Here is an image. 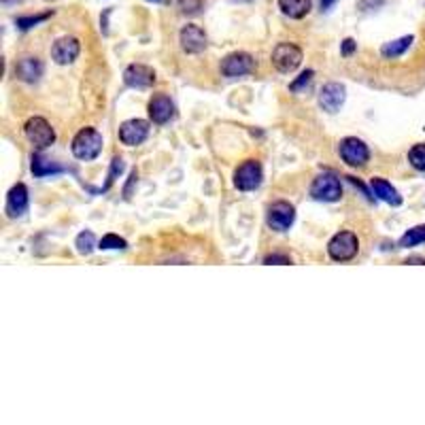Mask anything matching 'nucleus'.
Here are the masks:
<instances>
[{
  "label": "nucleus",
  "instance_id": "cd10ccee",
  "mask_svg": "<svg viewBox=\"0 0 425 425\" xmlns=\"http://www.w3.org/2000/svg\"><path fill=\"white\" fill-rule=\"evenodd\" d=\"M179 9L187 15H196L202 9V0H179Z\"/></svg>",
  "mask_w": 425,
  "mask_h": 425
},
{
  "label": "nucleus",
  "instance_id": "b1692460",
  "mask_svg": "<svg viewBox=\"0 0 425 425\" xmlns=\"http://www.w3.org/2000/svg\"><path fill=\"white\" fill-rule=\"evenodd\" d=\"M51 18V11H47V13H41V15H26V18H18V28L20 30H30V28H34L36 24H41V22H45V20H49Z\"/></svg>",
  "mask_w": 425,
  "mask_h": 425
},
{
  "label": "nucleus",
  "instance_id": "20e7f679",
  "mask_svg": "<svg viewBox=\"0 0 425 425\" xmlns=\"http://www.w3.org/2000/svg\"><path fill=\"white\" fill-rule=\"evenodd\" d=\"M311 196L319 202H338L342 196L340 179L334 173H321L311 185Z\"/></svg>",
  "mask_w": 425,
  "mask_h": 425
},
{
  "label": "nucleus",
  "instance_id": "dca6fc26",
  "mask_svg": "<svg viewBox=\"0 0 425 425\" xmlns=\"http://www.w3.org/2000/svg\"><path fill=\"white\" fill-rule=\"evenodd\" d=\"M149 117L154 123H168L175 117V104L168 96L158 94L149 102Z\"/></svg>",
  "mask_w": 425,
  "mask_h": 425
},
{
  "label": "nucleus",
  "instance_id": "2f4dec72",
  "mask_svg": "<svg viewBox=\"0 0 425 425\" xmlns=\"http://www.w3.org/2000/svg\"><path fill=\"white\" fill-rule=\"evenodd\" d=\"M362 9H377L383 5V0H358Z\"/></svg>",
  "mask_w": 425,
  "mask_h": 425
},
{
  "label": "nucleus",
  "instance_id": "f3484780",
  "mask_svg": "<svg viewBox=\"0 0 425 425\" xmlns=\"http://www.w3.org/2000/svg\"><path fill=\"white\" fill-rule=\"evenodd\" d=\"M45 73V66L39 58H24L15 66V75L26 83H36Z\"/></svg>",
  "mask_w": 425,
  "mask_h": 425
},
{
  "label": "nucleus",
  "instance_id": "bb28decb",
  "mask_svg": "<svg viewBox=\"0 0 425 425\" xmlns=\"http://www.w3.org/2000/svg\"><path fill=\"white\" fill-rule=\"evenodd\" d=\"M313 75H315L313 70H304V73H302V75H300V77H298V79H296V81L290 86V90H292V92H296V94H298V92H302L304 88H309V86H311Z\"/></svg>",
  "mask_w": 425,
  "mask_h": 425
},
{
  "label": "nucleus",
  "instance_id": "72a5a7b5",
  "mask_svg": "<svg viewBox=\"0 0 425 425\" xmlns=\"http://www.w3.org/2000/svg\"><path fill=\"white\" fill-rule=\"evenodd\" d=\"M406 264H419L421 266V264H425V257H408Z\"/></svg>",
  "mask_w": 425,
  "mask_h": 425
},
{
  "label": "nucleus",
  "instance_id": "39448f33",
  "mask_svg": "<svg viewBox=\"0 0 425 425\" xmlns=\"http://www.w3.org/2000/svg\"><path fill=\"white\" fill-rule=\"evenodd\" d=\"M24 132H26V138L36 149H47L49 145H53V140H55L53 128L43 117H30L24 126Z\"/></svg>",
  "mask_w": 425,
  "mask_h": 425
},
{
  "label": "nucleus",
  "instance_id": "473e14b6",
  "mask_svg": "<svg viewBox=\"0 0 425 425\" xmlns=\"http://www.w3.org/2000/svg\"><path fill=\"white\" fill-rule=\"evenodd\" d=\"M336 3V0H321V9L323 11H328V9H332V5Z\"/></svg>",
  "mask_w": 425,
  "mask_h": 425
},
{
  "label": "nucleus",
  "instance_id": "c756f323",
  "mask_svg": "<svg viewBox=\"0 0 425 425\" xmlns=\"http://www.w3.org/2000/svg\"><path fill=\"white\" fill-rule=\"evenodd\" d=\"M264 264H281V266H288V264H292V257H288V255H278V253H272V255H266V259H264Z\"/></svg>",
  "mask_w": 425,
  "mask_h": 425
},
{
  "label": "nucleus",
  "instance_id": "1a4fd4ad",
  "mask_svg": "<svg viewBox=\"0 0 425 425\" xmlns=\"http://www.w3.org/2000/svg\"><path fill=\"white\" fill-rule=\"evenodd\" d=\"M262 183V164L257 160H247L234 173V185L241 191H253Z\"/></svg>",
  "mask_w": 425,
  "mask_h": 425
},
{
  "label": "nucleus",
  "instance_id": "2eb2a0df",
  "mask_svg": "<svg viewBox=\"0 0 425 425\" xmlns=\"http://www.w3.org/2000/svg\"><path fill=\"white\" fill-rule=\"evenodd\" d=\"M28 208V187L24 183H18L11 187L9 196H7V215L11 220L22 217Z\"/></svg>",
  "mask_w": 425,
  "mask_h": 425
},
{
  "label": "nucleus",
  "instance_id": "4468645a",
  "mask_svg": "<svg viewBox=\"0 0 425 425\" xmlns=\"http://www.w3.org/2000/svg\"><path fill=\"white\" fill-rule=\"evenodd\" d=\"M344 98H346L344 86H340V83H328V86H323V90L319 94V104H321L323 111L336 113L342 107Z\"/></svg>",
  "mask_w": 425,
  "mask_h": 425
},
{
  "label": "nucleus",
  "instance_id": "aec40b11",
  "mask_svg": "<svg viewBox=\"0 0 425 425\" xmlns=\"http://www.w3.org/2000/svg\"><path fill=\"white\" fill-rule=\"evenodd\" d=\"M412 41H414V36H402V39H398V41H391V43H385L383 45V49H381V53L385 55V58H398V55H402L410 45H412Z\"/></svg>",
  "mask_w": 425,
  "mask_h": 425
},
{
  "label": "nucleus",
  "instance_id": "c9c22d12",
  "mask_svg": "<svg viewBox=\"0 0 425 425\" xmlns=\"http://www.w3.org/2000/svg\"><path fill=\"white\" fill-rule=\"evenodd\" d=\"M149 3H166V0H149Z\"/></svg>",
  "mask_w": 425,
  "mask_h": 425
},
{
  "label": "nucleus",
  "instance_id": "7ed1b4c3",
  "mask_svg": "<svg viewBox=\"0 0 425 425\" xmlns=\"http://www.w3.org/2000/svg\"><path fill=\"white\" fill-rule=\"evenodd\" d=\"M358 251H360V241L353 232H338L328 245V253L334 262H349L358 255Z\"/></svg>",
  "mask_w": 425,
  "mask_h": 425
},
{
  "label": "nucleus",
  "instance_id": "a211bd4d",
  "mask_svg": "<svg viewBox=\"0 0 425 425\" xmlns=\"http://www.w3.org/2000/svg\"><path fill=\"white\" fill-rule=\"evenodd\" d=\"M370 185H372L375 196H379L383 202H387V204H391V206H400V204H402V196H400L398 189H396L391 183H387L385 179L375 177V179L370 181Z\"/></svg>",
  "mask_w": 425,
  "mask_h": 425
},
{
  "label": "nucleus",
  "instance_id": "c85d7f7f",
  "mask_svg": "<svg viewBox=\"0 0 425 425\" xmlns=\"http://www.w3.org/2000/svg\"><path fill=\"white\" fill-rule=\"evenodd\" d=\"M121 170H123V160L121 158H113V164H111V173H109V179H107V185H104V189H109L113 183H115V179H117V175H121Z\"/></svg>",
  "mask_w": 425,
  "mask_h": 425
},
{
  "label": "nucleus",
  "instance_id": "f257e3e1",
  "mask_svg": "<svg viewBox=\"0 0 425 425\" xmlns=\"http://www.w3.org/2000/svg\"><path fill=\"white\" fill-rule=\"evenodd\" d=\"M102 151V134L94 128H83L73 138V156L77 160H96Z\"/></svg>",
  "mask_w": 425,
  "mask_h": 425
},
{
  "label": "nucleus",
  "instance_id": "6e6552de",
  "mask_svg": "<svg viewBox=\"0 0 425 425\" xmlns=\"http://www.w3.org/2000/svg\"><path fill=\"white\" fill-rule=\"evenodd\" d=\"M296 220V208L290 202H274L268 208V226L274 232H288Z\"/></svg>",
  "mask_w": 425,
  "mask_h": 425
},
{
  "label": "nucleus",
  "instance_id": "5701e85b",
  "mask_svg": "<svg viewBox=\"0 0 425 425\" xmlns=\"http://www.w3.org/2000/svg\"><path fill=\"white\" fill-rule=\"evenodd\" d=\"M408 162L414 170L425 173V143H419L408 151Z\"/></svg>",
  "mask_w": 425,
  "mask_h": 425
},
{
  "label": "nucleus",
  "instance_id": "9d476101",
  "mask_svg": "<svg viewBox=\"0 0 425 425\" xmlns=\"http://www.w3.org/2000/svg\"><path fill=\"white\" fill-rule=\"evenodd\" d=\"M149 136V121L145 119H128L119 128V140L128 147H136L145 143Z\"/></svg>",
  "mask_w": 425,
  "mask_h": 425
},
{
  "label": "nucleus",
  "instance_id": "7c9ffc66",
  "mask_svg": "<svg viewBox=\"0 0 425 425\" xmlns=\"http://www.w3.org/2000/svg\"><path fill=\"white\" fill-rule=\"evenodd\" d=\"M356 41L353 39H346V41H342V55H351L353 51H356Z\"/></svg>",
  "mask_w": 425,
  "mask_h": 425
},
{
  "label": "nucleus",
  "instance_id": "ddd939ff",
  "mask_svg": "<svg viewBox=\"0 0 425 425\" xmlns=\"http://www.w3.org/2000/svg\"><path fill=\"white\" fill-rule=\"evenodd\" d=\"M179 41H181V47L185 53H200L206 49V34L200 26L196 24H187L181 34H179Z\"/></svg>",
  "mask_w": 425,
  "mask_h": 425
},
{
  "label": "nucleus",
  "instance_id": "6ab92c4d",
  "mask_svg": "<svg viewBox=\"0 0 425 425\" xmlns=\"http://www.w3.org/2000/svg\"><path fill=\"white\" fill-rule=\"evenodd\" d=\"M281 11L292 20H302L311 13V0H278Z\"/></svg>",
  "mask_w": 425,
  "mask_h": 425
},
{
  "label": "nucleus",
  "instance_id": "412c9836",
  "mask_svg": "<svg viewBox=\"0 0 425 425\" xmlns=\"http://www.w3.org/2000/svg\"><path fill=\"white\" fill-rule=\"evenodd\" d=\"M32 173H34V177H47V175H58V173H62V168L60 166H55L53 162H49L47 158H43V156H32Z\"/></svg>",
  "mask_w": 425,
  "mask_h": 425
},
{
  "label": "nucleus",
  "instance_id": "f03ea898",
  "mask_svg": "<svg viewBox=\"0 0 425 425\" xmlns=\"http://www.w3.org/2000/svg\"><path fill=\"white\" fill-rule=\"evenodd\" d=\"M272 64L278 73L290 75L302 64V49L294 43H278L272 51Z\"/></svg>",
  "mask_w": 425,
  "mask_h": 425
},
{
  "label": "nucleus",
  "instance_id": "f704fd0d",
  "mask_svg": "<svg viewBox=\"0 0 425 425\" xmlns=\"http://www.w3.org/2000/svg\"><path fill=\"white\" fill-rule=\"evenodd\" d=\"M3 5H18V3H22V0H0Z\"/></svg>",
  "mask_w": 425,
  "mask_h": 425
},
{
  "label": "nucleus",
  "instance_id": "393cba45",
  "mask_svg": "<svg viewBox=\"0 0 425 425\" xmlns=\"http://www.w3.org/2000/svg\"><path fill=\"white\" fill-rule=\"evenodd\" d=\"M94 245H96V238H94L92 232H81L77 236V251L81 255H90L94 251Z\"/></svg>",
  "mask_w": 425,
  "mask_h": 425
},
{
  "label": "nucleus",
  "instance_id": "423d86ee",
  "mask_svg": "<svg viewBox=\"0 0 425 425\" xmlns=\"http://www.w3.org/2000/svg\"><path fill=\"white\" fill-rule=\"evenodd\" d=\"M338 151H340V158H342L349 166H353V168H362V166H366L368 160H370V149H368V145L364 143V140L353 138V136H349V138L342 140L340 147H338Z\"/></svg>",
  "mask_w": 425,
  "mask_h": 425
},
{
  "label": "nucleus",
  "instance_id": "4be33fe9",
  "mask_svg": "<svg viewBox=\"0 0 425 425\" xmlns=\"http://www.w3.org/2000/svg\"><path fill=\"white\" fill-rule=\"evenodd\" d=\"M421 243H425V226H414L400 238V247H404V249L417 247Z\"/></svg>",
  "mask_w": 425,
  "mask_h": 425
},
{
  "label": "nucleus",
  "instance_id": "a878e982",
  "mask_svg": "<svg viewBox=\"0 0 425 425\" xmlns=\"http://www.w3.org/2000/svg\"><path fill=\"white\" fill-rule=\"evenodd\" d=\"M126 247H128V243H126L123 238H119L117 234H107V236H102L100 243H98V249H102V251H109V249H126Z\"/></svg>",
  "mask_w": 425,
  "mask_h": 425
},
{
  "label": "nucleus",
  "instance_id": "f8f14e48",
  "mask_svg": "<svg viewBox=\"0 0 425 425\" xmlns=\"http://www.w3.org/2000/svg\"><path fill=\"white\" fill-rule=\"evenodd\" d=\"M81 45L75 36H62L53 43L51 47V58L55 60V64H73L79 58Z\"/></svg>",
  "mask_w": 425,
  "mask_h": 425
},
{
  "label": "nucleus",
  "instance_id": "0eeeda50",
  "mask_svg": "<svg viewBox=\"0 0 425 425\" xmlns=\"http://www.w3.org/2000/svg\"><path fill=\"white\" fill-rule=\"evenodd\" d=\"M253 68H255V60L249 53H245V51H236V53H230V55L224 58V62H222V75L230 77V79L245 77V75L253 73Z\"/></svg>",
  "mask_w": 425,
  "mask_h": 425
},
{
  "label": "nucleus",
  "instance_id": "9b49d317",
  "mask_svg": "<svg viewBox=\"0 0 425 425\" xmlns=\"http://www.w3.org/2000/svg\"><path fill=\"white\" fill-rule=\"evenodd\" d=\"M123 81L128 88L147 90L156 83V70L145 64H130L123 73Z\"/></svg>",
  "mask_w": 425,
  "mask_h": 425
}]
</instances>
